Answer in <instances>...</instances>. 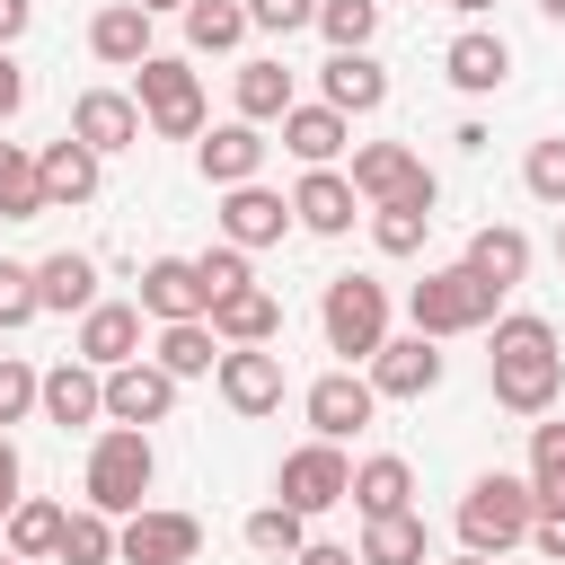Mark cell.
Listing matches in <instances>:
<instances>
[{
    "mask_svg": "<svg viewBox=\"0 0 565 565\" xmlns=\"http://www.w3.org/2000/svg\"><path fill=\"white\" fill-rule=\"evenodd\" d=\"M141 309H150L159 327H177V318H212V282L194 274V256H150V265H141Z\"/></svg>",
    "mask_w": 565,
    "mask_h": 565,
    "instance_id": "10",
    "label": "cell"
},
{
    "mask_svg": "<svg viewBox=\"0 0 565 565\" xmlns=\"http://www.w3.org/2000/svg\"><path fill=\"white\" fill-rule=\"evenodd\" d=\"M44 415H53V424H97V415H106V371L79 362V353L53 362V371H44Z\"/></svg>",
    "mask_w": 565,
    "mask_h": 565,
    "instance_id": "21",
    "label": "cell"
},
{
    "mask_svg": "<svg viewBox=\"0 0 565 565\" xmlns=\"http://www.w3.org/2000/svg\"><path fill=\"white\" fill-rule=\"evenodd\" d=\"M530 486H539V503H565V424L530 433Z\"/></svg>",
    "mask_w": 565,
    "mask_h": 565,
    "instance_id": "40",
    "label": "cell"
},
{
    "mask_svg": "<svg viewBox=\"0 0 565 565\" xmlns=\"http://www.w3.org/2000/svg\"><path fill=\"white\" fill-rule=\"evenodd\" d=\"M88 53H97V62H115V71L150 62V9H141V0L97 9V18H88Z\"/></svg>",
    "mask_w": 565,
    "mask_h": 565,
    "instance_id": "22",
    "label": "cell"
},
{
    "mask_svg": "<svg viewBox=\"0 0 565 565\" xmlns=\"http://www.w3.org/2000/svg\"><path fill=\"white\" fill-rule=\"evenodd\" d=\"M62 521H71L62 503L18 494V503H9V556H26V565H35V556H62Z\"/></svg>",
    "mask_w": 565,
    "mask_h": 565,
    "instance_id": "32",
    "label": "cell"
},
{
    "mask_svg": "<svg viewBox=\"0 0 565 565\" xmlns=\"http://www.w3.org/2000/svg\"><path fill=\"white\" fill-rule=\"evenodd\" d=\"M291 565H362V556H353V547H327V539H309Z\"/></svg>",
    "mask_w": 565,
    "mask_h": 565,
    "instance_id": "49",
    "label": "cell"
},
{
    "mask_svg": "<svg viewBox=\"0 0 565 565\" xmlns=\"http://www.w3.org/2000/svg\"><path fill=\"white\" fill-rule=\"evenodd\" d=\"M150 477H159V450H150V433L141 424H115V433H97V450H88V503L97 512H141V494H150Z\"/></svg>",
    "mask_w": 565,
    "mask_h": 565,
    "instance_id": "4",
    "label": "cell"
},
{
    "mask_svg": "<svg viewBox=\"0 0 565 565\" xmlns=\"http://www.w3.org/2000/svg\"><path fill=\"white\" fill-rule=\"evenodd\" d=\"M468 265H477L486 282H503V291H512V282L530 274V238H521L512 221H486V230L468 238Z\"/></svg>",
    "mask_w": 565,
    "mask_h": 565,
    "instance_id": "29",
    "label": "cell"
},
{
    "mask_svg": "<svg viewBox=\"0 0 565 565\" xmlns=\"http://www.w3.org/2000/svg\"><path fill=\"white\" fill-rule=\"evenodd\" d=\"M71 132H79L97 159H106V150H132V141H141V106H132L124 88H88V97L71 106Z\"/></svg>",
    "mask_w": 565,
    "mask_h": 565,
    "instance_id": "17",
    "label": "cell"
},
{
    "mask_svg": "<svg viewBox=\"0 0 565 565\" xmlns=\"http://www.w3.org/2000/svg\"><path fill=\"white\" fill-rule=\"evenodd\" d=\"M238 115L247 124H282L291 115V71L282 62H238Z\"/></svg>",
    "mask_w": 565,
    "mask_h": 565,
    "instance_id": "34",
    "label": "cell"
},
{
    "mask_svg": "<svg viewBox=\"0 0 565 565\" xmlns=\"http://www.w3.org/2000/svg\"><path fill=\"white\" fill-rule=\"evenodd\" d=\"M44 309V291H35V265H9L0 256V327H26Z\"/></svg>",
    "mask_w": 565,
    "mask_h": 565,
    "instance_id": "42",
    "label": "cell"
},
{
    "mask_svg": "<svg viewBox=\"0 0 565 565\" xmlns=\"http://www.w3.org/2000/svg\"><path fill=\"white\" fill-rule=\"evenodd\" d=\"M26 18H35V0H0V44H18V35H26Z\"/></svg>",
    "mask_w": 565,
    "mask_h": 565,
    "instance_id": "48",
    "label": "cell"
},
{
    "mask_svg": "<svg viewBox=\"0 0 565 565\" xmlns=\"http://www.w3.org/2000/svg\"><path fill=\"white\" fill-rule=\"evenodd\" d=\"M221 397H230V415H274V406H282V353L230 344V353H221Z\"/></svg>",
    "mask_w": 565,
    "mask_h": 565,
    "instance_id": "11",
    "label": "cell"
},
{
    "mask_svg": "<svg viewBox=\"0 0 565 565\" xmlns=\"http://www.w3.org/2000/svg\"><path fill=\"white\" fill-rule=\"evenodd\" d=\"M115 547H124V565H194V556H203V521H194V512H150V503H141V512L124 521Z\"/></svg>",
    "mask_w": 565,
    "mask_h": 565,
    "instance_id": "9",
    "label": "cell"
},
{
    "mask_svg": "<svg viewBox=\"0 0 565 565\" xmlns=\"http://www.w3.org/2000/svg\"><path fill=\"white\" fill-rule=\"evenodd\" d=\"M530 521H539V486L530 477H477L468 494H459V539L477 547V556H503V547H521L530 539Z\"/></svg>",
    "mask_w": 565,
    "mask_h": 565,
    "instance_id": "3",
    "label": "cell"
},
{
    "mask_svg": "<svg viewBox=\"0 0 565 565\" xmlns=\"http://www.w3.org/2000/svg\"><path fill=\"white\" fill-rule=\"evenodd\" d=\"M353 203H362V194H353V177H335V168H309V177L291 185V221L318 230V238H344V230H353Z\"/></svg>",
    "mask_w": 565,
    "mask_h": 565,
    "instance_id": "19",
    "label": "cell"
},
{
    "mask_svg": "<svg viewBox=\"0 0 565 565\" xmlns=\"http://www.w3.org/2000/svg\"><path fill=\"white\" fill-rule=\"evenodd\" d=\"M450 565H494V556H477V547H459V556H450Z\"/></svg>",
    "mask_w": 565,
    "mask_h": 565,
    "instance_id": "53",
    "label": "cell"
},
{
    "mask_svg": "<svg viewBox=\"0 0 565 565\" xmlns=\"http://www.w3.org/2000/svg\"><path fill=\"white\" fill-rule=\"evenodd\" d=\"M318 327H327L335 353L371 362V353L388 344V282H371V274H335L327 300H318Z\"/></svg>",
    "mask_w": 565,
    "mask_h": 565,
    "instance_id": "6",
    "label": "cell"
},
{
    "mask_svg": "<svg viewBox=\"0 0 565 565\" xmlns=\"http://www.w3.org/2000/svg\"><path fill=\"white\" fill-rule=\"evenodd\" d=\"M539 9H547V18H556V26H565V0H539Z\"/></svg>",
    "mask_w": 565,
    "mask_h": 565,
    "instance_id": "54",
    "label": "cell"
},
{
    "mask_svg": "<svg viewBox=\"0 0 565 565\" xmlns=\"http://www.w3.org/2000/svg\"><path fill=\"white\" fill-rule=\"evenodd\" d=\"M486 380H494V406H512V415H547V406H556V388H565L556 327H547V318H494Z\"/></svg>",
    "mask_w": 565,
    "mask_h": 565,
    "instance_id": "1",
    "label": "cell"
},
{
    "mask_svg": "<svg viewBox=\"0 0 565 565\" xmlns=\"http://www.w3.org/2000/svg\"><path fill=\"white\" fill-rule=\"evenodd\" d=\"M282 230H291V203L274 185H230L221 194V238L230 247H274Z\"/></svg>",
    "mask_w": 565,
    "mask_h": 565,
    "instance_id": "15",
    "label": "cell"
},
{
    "mask_svg": "<svg viewBox=\"0 0 565 565\" xmlns=\"http://www.w3.org/2000/svg\"><path fill=\"white\" fill-rule=\"evenodd\" d=\"M26 406H44V380H35L18 353H0V424H18Z\"/></svg>",
    "mask_w": 565,
    "mask_h": 565,
    "instance_id": "43",
    "label": "cell"
},
{
    "mask_svg": "<svg viewBox=\"0 0 565 565\" xmlns=\"http://www.w3.org/2000/svg\"><path fill=\"white\" fill-rule=\"evenodd\" d=\"M247 26H265V35H291V26H318V0H247Z\"/></svg>",
    "mask_w": 565,
    "mask_h": 565,
    "instance_id": "45",
    "label": "cell"
},
{
    "mask_svg": "<svg viewBox=\"0 0 565 565\" xmlns=\"http://www.w3.org/2000/svg\"><path fill=\"white\" fill-rule=\"evenodd\" d=\"M494 300H503V282H486V274L459 256V265H441V274H424V282L406 291V318L441 344V335H477V327H494Z\"/></svg>",
    "mask_w": 565,
    "mask_h": 565,
    "instance_id": "2",
    "label": "cell"
},
{
    "mask_svg": "<svg viewBox=\"0 0 565 565\" xmlns=\"http://www.w3.org/2000/svg\"><path fill=\"white\" fill-rule=\"evenodd\" d=\"M150 362L177 371V380L221 371V335H212V318H177V327H159V353H150Z\"/></svg>",
    "mask_w": 565,
    "mask_h": 565,
    "instance_id": "27",
    "label": "cell"
},
{
    "mask_svg": "<svg viewBox=\"0 0 565 565\" xmlns=\"http://www.w3.org/2000/svg\"><path fill=\"white\" fill-rule=\"evenodd\" d=\"M353 194H362V203H433L441 185H433V168H424L406 141H362V150H353Z\"/></svg>",
    "mask_w": 565,
    "mask_h": 565,
    "instance_id": "7",
    "label": "cell"
},
{
    "mask_svg": "<svg viewBox=\"0 0 565 565\" xmlns=\"http://www.w3.org/2000/svg\"><path fill=\"white\" fill-rule=\"evenodd\" d=\"M18 503V450H9V433H0V512Z\"/></svg>",
    "mask_w": 565,
    "mask_h": 565,
    "instance_id": "50",
    "label": "cell"
},
{
    "mask_svg": "<svg viewBox=\"0 0 565 565\" xmlns=\"http://www.w3.org/2000/svg\"><path fill=\"white\" fill-rule=\"evenodd\" d=\"M106 521H115V512H97V503L71 512V521H62V565H115V556H124V547H115L124 530H106Z\"/></svg>",
    "mask_w": 565,
    "mask_h": 565,
    "instance_id": "38",
    "label": "cell"
},
{
    "mask_svg": "<svg viewBox=\"0 0 565 565\" xmlns=\"http://www.w3.org/2000/svg\"><path fill=\"white\" fill-rule=\"evenodd\" d=\"M247 547L291 565V556L309 547V512H291V503H256V512H247Z\"/></svg>",
    "mask_w": 565,
    "mask_h": 565,
    "instance_id": "35",
    "label": "cell"
},
{
    "mask_svg": "<svg viewBox=\"0 0 565 565\" xmlns=\"http://www.w3.org/2000/svg\"><path fill=\"white\" fill-rule=\"evenodd\" d=\"M362 565H424V521L415 512H371L362 521Z\"/></svg>",
    "mask_w": 565,
    "mask_h": 565,
    "instance_id": "33",
    "label": "cell"
},
{
    "mask_svg": "<svg viewBox=\"0 0 565 565\" xmlns=\"http://www.w3.org/2000/svg\"><path fill=\"white\" fill-rule=\"evenodd\" d=\"M406 494H415V468L380 450V459L353 468V494H344V503H362V521H371V512H406Z\"/></svg>",
    "mask_w": 565,
    "mask_h": 565,
    "instance_id": "31",
    "label": "cell"
},
{
    "mask_svg": "<svg viewBox=\"0 0 565 565\" xmlns=\"http://www.w3.org/2000/svg\"><path fill=\"white\" fill-rule=\"evenodd\" d=\"M35 168H44V203H53V212H62V203H88V194H97V150H88L79 132L44 141V150H35Z\"/></svg>",
    "mask_w": 565,
    "mask_h": 565,
    "instance_id": "24",
    "label": "cell"
},
{
    "mask_svg": "<svg viewBox=\"0 0 565 565\" xmlns=\"http://www.w3.org/2000/svg\"><path fill=\"white\" fill-rule=\"evenodd\" d=\"M371 415H380V388H371V380H353V371L309 380V433H318V441H344V433H362Z\"/></svg>",
    "mask_w": 565,
    "mask_h": 565,
    "instance_id": "12",
    "label": "cell"
},
{
    "mask_svg": "<svg viewBox=\"0 0 565 565\" xmlns=\"http://www.w3.org/2000/svg\"><path fill=\"white\" fill-rule=\"evenodd\" d=\"M194 274L212 282V300H221V291H238V282H256V274H247V247H230V238H221V247H203V256H194Z\"/></svg>",
    "mask_w": 565,
    "mask_h": 565,
    "instance_id": "44",
    "label": "cell"
},
{
    "mask_svg": "<svg viewBox=\"0 0 565 565\" xmlns=\"http://www.w3.org/2000/svg\"><path fill=\"white\" fill-rule=\"evenodd\" d=\"M132 106H141V124H150L159 141H194V132H203V79H194L177 53L132 62Z\"/></svg>",
    "mask_w": 565,
    "mask_h": 565,
    "instance_id": "5",
    "label": "cell"
},
{
    "mask_svg": "<svg viewBox=\"0 0 565 565\" xmlns=\"http://www.w3.org/2000/svg\"><path fill=\"white\" fill-rule=\"evenodd\" d=\"M282 150L300 159V168H335V150H344V115L318 97V106H291L282 115Z\"/></svg>",
    "mask_w": 565,
    "mask_h": 565,
    "instance_id": "26",
    "label": "cell"
},
{
    "mask_svg": "<svg viewBox=\"0 0 565 565\" xmlns=\"http://www.w3.org/2000/svg\"><path fill=\"white\" fill-rule=\"evenodd\" d=\"M265 150H274V141H265V132H256V124L238 115V124H212V141H203L194 159H203V177H212V185L230 194V185H256V168H265Z\"/></svg>",
    "mask_w": 565,
    "mask_h": 565,
    "instance_id": "18",
    "label": "cell"
},
{
    "mask_svg": "<svg viewBox=\"0 0 565 565\" xmlns=\"http://www.w3.org/2000/svg\"><path fill=\"white\" fill-rule=\"evenodd\" d=\"M441 9H459V18H486V9H494V0H441Z\"/></svg>",
    "mask_w": 565,
    "mask_h": 565,
    "instance_id": "51",
    "label": "cell"
},
{
    "mask_svg": "<svg viewBox=\"0 0 565 565\" xmlns=\"http://www.w3.org/2000/svg\"><path fill=\"white\" fill-rule=\"evenodd\" d=\"M318 26H327L335 53H362L380 35V0H318Z\"/></svg>",
    "mask_w": 565,
    "mask_h": 565,
    "instance_id": "39",
    "label": "cell"
},
{
    "mask_svg": "<svg viewBox=\"0 0 565 565\" xmlns=\"http://www.w3.org/2000/svg\"><path fill=\"white\" fill-rule=\"evenodd\" d=\"M530 547H539L547 565H565V503H539V521H530Z\"/></svg>",
    "mask_w": 565,
    "mask_h": 565,
    "instance_id": "46",
    "label": "cell"
},
{
    "mask_svg": "<svg viewBox=\"0 0 565 565\" xmlns=\"http://www.w3.org/2000/svg\"><path fill=\"white\" fill-rule=\"evenodd\" d=\"M79 362H97V371L141 362V309H132V300H97V309H79Z\"/></svg>",
    "mask_w": 565,
    "mask_h": 565,
    "instance_id": "16",
    "label": "cell"
},
{
    "mask_svg": "<svg viewBox=\"0 0 565 565\" xmlns=\"http://www.w3.org/2000/svg\"><path fill=\"white\" fill-rule=\"evenodd\" d=\"M35 291H44V309H97V265L79 247H62L35 265Z\"/></svg>",
    "mask_w": 565,
    "mask_h": 565,
    "instance_id": "30",
    "label": "cell"
},
{
    "mask_svg": "<svg viewBox=\"0 0 565 565\" xmlns=\"http://www.w3.org/2000/svg\"><path fill=\"white\" fill-rule=\"evenodd\" d=\"M441 71H450V88L486 97V88H503V71H512V44H503V35H486V26H468V35H450Z\"/></svg>",
    "mask_w": 565,
    "mask_h": 565,
    "instance_id": "23",
    "label": "cell"
},
{
    "mask_svg": "<svg viewBox=\"0 0 565 565\" xmlns=\"http://www.w3.org/2000/svg\"><path fill=\"white\" fill-rule=\"evenodd\" d=\"M0 565H26V556H9V547H0Z\"/></svg>",
    "mask_w": 565,
    "mask_h": 565,
    "instance_id": "56",
    "label": "cell"
},
{
    "mask_svg": "<svg viewBox=\"0 0 565 565\" xmlns=\"http://www.w3.org/2000/svg\"><path fill=\"white\" fill-rule=\"evenodd\" d=\"M371 388H380V397H424V388H441L433 335H424V327H415V335H388V344L371 353Z\"/></svg>",
    "mask_w": 565,
    "mask_h": 565,
    "instance_id": "13",
    "label": "cell"
},
{
    "mask_svg": "<svg viewBox=\"0 0 565 565\" xmlns=\"http://www.w3.org/2000/svg\"><path fill=\"white\" fill-rule=\"evenodd\" d=\"M238 35H247V0H194L185 9V44L194 53H230Z\"/></svg>",
    "mask_w": 565,
    "mask_h": 565,
    "instance_id": "36",
    "label": "cell"
},
{
    "mask_svg": "<svg viewBox=\"0 0 565 565\" xmlns=\"http://www.w3.org/2000/svg\"><path fill=\"white\" fill-rule=\"evenodd\" d=\"M141 9H150V18H159V9H194V0H141Z\"/></svg>",
    "mask_w": 565,
    "mask_h": 565,
    "instance_id": "52",
    "label": "cell"
},
{
    "mask_svg": "<svg viewBox=\"0 0 565 565\" xmlns=\"http://www.w3.org/2000/svg\"><path fill=\"white\" fill-rule=\"evenodd\" d=\"M53 203H44V168H35V150H18V141H0V221H44Z\"/></svg>",
    "mask_w": 565,
    "mask_h": 565,
    "instance_id": "28",
    "label": "cell"
},
{
    "mask_svg": "<svg viewBox=\"0 0 565 565\" xmlns=\"http://www.w3.org/2000/svg\"><path fill=\"white\" fill-rule=\"evenodd\" d=\"M521 185H530L539 203H556V212H565V132H556V141H539V150L521 159Z\"/></svg>",
    "mask_w": 565,
    "mask_h": 565,
    "instance_id": "41",
    "label": "cell"
},
{
    "mask_svg": "<svg viewBox=\"0 0 565 565\" xmlns=\"http://www.w3.org/2000/svg\"><path fill=\"white\" fill-rule=\"evenodd\" d=\"M212 335H221V344H274V335H282V300H274L265 282H238V291L212 300Z\"/></svg>",
    "mask_w": 565,
    "mask_h": 565,
    "instance_id": "20",
    "label": "cell"
},
{
    "mask_svg": "<svg viewBox=\"0 0 565 565\" xmlns=\"http://www.w3.org/2000/svg\"><path fill=\"white\" fill-rule=\"evenodd\" d=\"M18 106H26V71H18V62H9V44H0V124H9Z\"/></svg>",
    "mask_w": 565,
    "mask_h": 565,
    "instance_id": "47",
    "label": "cell"
},
{
    "mask_svg": "<svg viewBox=\"0 0 565 565\" xmlns=\"http://www.w3.org/2000/svg\"><path fill=\"white\" fill-rule=\"evenodd\" d=\"M433 230V203H371V247L380 256H415Z\"/></svg>",
    "mask_w": 565,
    "mask_h": 565,
    "instance_id": "37",
    "label": "cell"
},
{
    "mask_svg": "<svg viewBox=\"0 0 565 565\" xmlns=\"http://www.w3.org/2000/svg\"><path fill=\"white\" fill-rule=\"evenodd\" d=\"M556 265H565V212H556Z\"/></svg>",
    "mask_w": 565,
    "mask_h": 565,
    "instance_id": "55",
    "label": "cell"
},
{
    "mask_svg": "<svg viewBox=\"0 0 565 565\" xmlns=\"http://www.w3.org/2000/svg\"><path fill=\"white\" fill-rule=\"evenodd\" d=\"M318 88H327L335 115H371V106H388V71H380L371 53H335V62L318 71Z\"/></svg>",
    "mask_w": 565,
    "mask_h": 565,
    "instance_id": "25",
    "label": "cell"
},
{
    "mask_svg": "<svg viewBox=\"0 0 565 565\" xmlns=\"http://www.w3.org/2000/svg\"><path fill=\"white\" fill-rule=\"evenodd\" d=\"M177 406V371H159V362H115L106 371V415L115 424H159Z\"/></svg>",
    "mask_w": 565,
    "mask_h": 565,
    "instance_id": "14",
    "label": "cell"
},
{
    "mask_svg": "<svg viewBox=\"0 0 565 565\" xmlns=\"http://www.w3.org/2000/svg\"><path fill=\"white\" fill-rule=\"evenodd\" d=\"M274 494H282L291 512H327V503L353 494V459H344L335 441H300V450L282 459V477H274Z\"/></svg>",
    "mask_w": 565,
    "mask_h": 565,
    "instance_id": "8",
    "label": "cell"
}]
</instances>
